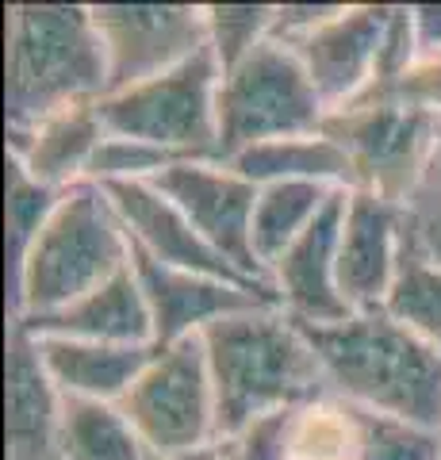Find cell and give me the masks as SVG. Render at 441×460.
I'll return each instance as SVG.
<instances>
[{"instance_id":"cell-1","label":"cell","mask_w":441,"mask_h":460,"mask_svg":"<svg viewBox=\"0 0 441 460\" xmlns=\"http://www.w3.org/2000/svg\"><path fill=\"white\" fill-rule=\"evenodd\" d=\"M216 384L219 441L246 434L277 411L334 395L331 376L284 307H253L200 330Z\"/></svg>"},{"instance_id":"cell-30","label":"cell","mask_w":441,"mask_h":460,"mask_svg":"<svg viewBox=\"0 0 441 460\" xmlns=\"http://www.w3.org/2000/svg\"><path fill=\"white\" fill-rule=\"evenodd\" d=\"M216 449H219V445H211V449H196V453H184V456H165V460H216Z\"/></svg>"},{"instance_id":"cell-18","label":"cell","mask_w":441,"mask_h":460,"mask_svg":"<svg viewBox=\"0 0 441 460\" xmlns=\"http://www.w3.org/2000/svg\"><path fill=\"white\" fill-rule=\"evenodd\" d=\"M16 326H23L27 334H54V338L108 341V345H154V314L146 296H142L135 265L123 269L119 277H111L84 299H77L74 307Z\"/></svg>"},{"instance_id":"cell-22","label":"cell","mask_w":441,"mask_h":460,"mask_svg":"<svg viewBox=\"0 0 441 460\" xmlns=\"http://www.w3.org/2000/svg\"><path fill=\"white\" fill-rule=\"evenodd\" d=\"M62 460H154L116 402L66 395Z\"/></svg>"},{"instance_id":"cell-20","label":"cell","mask_w":441,"mask_h":460,"mask_svg":"<svg viewBox=\"0 0 441 460\" xmlns=\"http://www.w3.org/2000/svg\"><path fill=\"white\" fill-rule=\"evenodd\" d=\"M226 165L242 172L246 181H253L258 189L273 181H319V184H334V189H357V165H353V157L322 131L261 142V146L234 154Z\"/></svg>"},{"instance_id":"cell-15","label":"cell","mask_w":441,"mask_h":460,"mask_svg":"<svg viewBox=\"0 0 441 460\" xmlns=\"http://www.w3.org/2000/svg\"><path fill=\"white\" fill-rule=\"evenodd\" d=\"M403 211L368 189L349 192V211L338 242V292L353 314L384 311L400 272Z\"/></svg>"},{"instance_id":"cell-21","label":"cell","mask_w":441,"mask_h":460,"mask_svg":"<svg viewBox=\"0 0 441 460\" xmlns=\"http://www.w3.org/2000/svg\"><path fill=\"white\" fill-rule=\"evenodd\" d=\"M331 192H334V184H319V181L261 184L250 238H253V253H258L265 272L280 261V253L288 250L311 223H315V215L322 211L326 199H331Z\"/></svg>"},{"instance_id":"cell-28","label":"cell","mask_w":441,"mask_h":460,"mask_svg":"<svg viewBox=\"0 0 441 460\" xmlns=\"http://www.w3.org/2000/svg\"><path fill=\"white\" fill-rule=\"evenodd\" d=\"M365 449L357 460H441V434L419 429L410 422L388 419V414L365 411Z\"/></svg>"},{"instance_id":"cell-11","label":"cell","mask_w":441,"mask_h":460,"mask_svg":"<svg viewBox=\"0 0 441 460\" xmlns=\"http://www.w3.org/2000/svg\"><path fill=\"white\" fill-rule=\"evenodd\" d=\"M392 8L395 4H338L311 31L284 39V47L304 62L326 111L357 100L373 84Z\"/></svg>"},{"instance_id":"cell-13","label":"cell","mask_w":441,"mask_h":460,"mask_svg":"<svg viewBox=\"0 0 441 460\" xmlns=\"http://www.w3.org/2000/svg\"><path fill=\"white\" fill-rule=\"evenodd\" d=\"M349 192L353 189H334L322 211L315 215V223L269 269V284H273L280 307L295 323L331 326V323H346L353 314L338 292V242L349 211Z\"/></svg>"},{"instance_id":"cell-6","label":"cell","mask_w":441,"mask_h":460,"mask_svg":"<svg viewBox=\"0 0 441 460\" xmlns=\"http://www.w3.org/2000/svg\"><path fill=\"white\" fill-rule=\"evenodd\" d=\"M219 162L277 138L315 135L326 104L304 62L284 42L265 39L250 58L223 74L219 84Z\"/></svg>"},{"instance_id":"cell-5","label":"cell","mask_w":441,"mask_h":460,"mask_svg":"<svg viewBox=\"0 0 441 460\" xmlns=\"http://www.w3.org/2000/svg\"><path fill=\"white\" fill-rule=\"evenodd\" d=\"M219 58L204 47L162 77L101 96L108 135L146 142L177 162H219Z\"/></svg>"},{"instance_id":"cell-24","label":"cell","mask_w":441,"mask_h":460,"mask_svg":"<svg viewBox=\"0 0 441 460\" xmlns=\"http://www.w3.org/2000/svg\"><path fill=\"white\" fill-rule=\"evenodd\" d=\"M384 311L441 353V265L400 242V272Z\"/></svg>"},{"instance_id":"cell-26","label":"cell","mask_w":441,"mask_h":460,"mask_svg":"<svg viewBox=\"0 0 441 460\" xmlns=\"http://www.w3.org/2000/svg\"><path fill=\"white\" fill-rule=\"evenodd\" d=\"M66 189H50V184L35 181L20 162L8 157V257H12V269L20 265V257L27 253V246L35 242V234L42 230V223L54 215Z\"/></svg>"},{"instance_id":"cell-17","label":"cell","mask_w":441,"mask_h":460,"mask_svg":"<svg viewBox=\"0 0 441 460\" xmlns=\"http://www.w3.org/2000/svg\"><path fill=\"white\" fill-rule=\"evenodd\" d=\"M104 138L108 127L101 119V100H77L35 127L8 131V157L50 189H69L84 181Z\"/></svg>"},{"instance_id":"cell-27","label":"cell","mask_w":441,"mask_h":460,"mask_svg":"<svg viewBox=\"0 0 441 460\" xmlns=\"http://www.w3.org/2000/svg\"><path fill=\"white\" fill-rule=\"evenodd\" d=\"M400 211H403V242L441 265V119L430 157H426L415 189L400 204Z\"/></svg>"},{"instance_id":"cell-16","label":"cell","mask_w":441,"mask_h":460,"mask_svg":"<svg viewBox=\"0 0 441 460\" xmlns=\"http://www.w3.org/2000/svg\"><path fill=\"white\" fill-rule=\"evenodd\" d=\"M62 402L35 338L8 330V460H62Z\"/></svg>"},{"instance_id":"cell-4","label":"cell","mask_w":441,"mask_h":460,"mask_svg":"<svg viewBox=\"0 0 441 460\" xmlns=\"http://www.w3.org/2000/svg\"><path fill=\"white\" fill-rule=\"evenodd\" d=\"M108 93V54L93 8L81 4H12L4 100L8 131H23L77 100Z\"/></svg>"},{"instance_id":"cell-19","label":"cell","mask_w":441,"mask_h":460,"mask_svg":"<svg viewBox=\"0 0 441 460\" xmlns=\"http://www.w3.org/2000/svg\"><path fill=\"white\" fill-rule=\"evenodd\" d=\"M31 338L39 345V357L47 365L50 380L58 384V392L96 402H119L158 353V345H108L54 334Z\"/></svg>"},{"instance_id":"cell-14","label":"cell","mask_w":441,"mask_h":460,"mask_svg":"<svg viewBox=\"0 0 441 460\" xmlns=\"http://www.w3.org/2000/svg\"><path fill=\"white\" fill-rule=\"evenodd\" d=\"M131 265H135L142 296H146L150 314H154V345H158V349L181 341V338L200 334L207 323L226 319V314L253 311V307H280L277 292H261V288H242V284L169 269L162 261H154L150 253H142L138 246H131Z\"/></svg>"},{"instance_id":"cell-8","label":"cell","mask_w":441,"mask_h":460,"mask_svg":"<svg viewBox=\"0 0 441 460\" xmlns=\"http://www.w3.org/2000/svg\"><path fill=\"white\" fill-rule=\"evenodd\" d=\"M319 131L353 157L357 189L403 204L430 157L437 115L384 93H361L349 104L326 111Z\"/></svg>"},{"instance_id":"cell-23","label":"cell","mask_w":441,"mask_h":460,"mask_svg":"<svg viewBox=\"0 0 441 460\" xmlns=\"http://www.w3.org/2000/svg\"><path fill=\"white\" fill-rule=\"evenodd\" d=\"M365 449L361 407L338 395H322L295 407L288 426V460H357Z\"/></svg>"},{"instance_id":"cell-2","label":"cell","mask_w":441,"mask_h":460,"mask_svg":"<svg viewBox=\"0 0 441 460\" xmlns=\"http://www.w3.org/2000/svg\"><path fill=\"white\" fill-rule=\"evenodd\" d=\"M295 326L319 353L338 399L441 434V353L415 330L388 311L349 314L331 326Z\"/></svg>"},{"instance_id":"cell-9","label":"cell","mask_w":441,"mask_h":460,"mask_svg":"<svg viewBox=\"0 0 441 460\" xmlns=\"http://www.w3.org/2000/svg\"><path fill=\"white\" fill-rule=\"evenodd\" d=\"M93 23L108 54V93L162 77L207 47L204 8L189 4H96Z\"/></svg>"},{"instance_id":"cell-25","label":"cell","mask_w":441,"mask_h":460,"mask_svg":"<svg viewBox=\"0 0 441 460\" xmlns=\"http://www.w3.org/2000/svg\"><path fill=\"white\" fill-rule=\"evenodd\" d=\"M207 47L219 58V69H234L273 35L277 8L273 4H207Z\"/></svg>"},{"instance_id":"cell-12","label":"cell","mask_w":441,"mask_h":460,"mask_svg":"<svg viewBox=\"0 0 441 460\" xmlns=\"http://www.w3.org/2000/svg\"><path fill=\"white\" fill-rule=\"evenodd\" d=\"M101 189L108 192L111 208L119 211L127 234H131V246L150 253L154 261L181 269V272H196V277L273 292L269 284L250 280L246 272L226 261L200 230L189 223V215H184L169 196H162L150 181H111V184H101Z\"/></svg>"},{"instance_id":"cell-10","label":"cell","mask_w":441,"mask_h":460,"mask_svg":"<svg viewBox=\"0 0 441 460\" xmlns=\"http://www.w3.org/2000/svg\"><path fill=\"white\" fill-rule=\"evenodd\" d=\"M150 184L189 215V223L216 246L234 269L250 280L269 284V272L253 253V208H258V184L234 172L226 162H173ZM273 288V284H269Z\"/></svg>"},{"instance_id":"cell-31","label":"cell","mask_w":441,"mask_h":460,"mask_svg":"<svg viewBox=\"0 0 441 460\" xmlns=\"http://www.w3.org/2000/svg\"><path fill=\"white\" fill-rule=\"evenodd\" d=\"M216 460H238L234 445H231V441H219V449H216Z\"/></svg>"},{"instance_id":"cell-3","label":"cell","mask_w":441,"mask_h":460,"mask_svg":"<svg viewBox=\"0 0 441 460\" xmlns=\"http://www.w3.org/2000/svg\"><path fill=\"white\" fill-rule=\"evenodd\" d=\"M131 269V234L108 192L77 181L12 269V319H47Z\"/></svg>"},{"instance_id":"cell-29","label":"cell","mask_w":441,"mask_h":460,"mask_svg":"<svg viewBox=\"0 0 441 460\" xmlns=\"http://www.w3.org/2000/svg\"><path fill=\"white\" fill-rule=\"evenodd\" d=\"M365 93H384V96H395L403 100L410 108H422L441 119V54H430V58H419L407 74L388 84V89H365Z\"/></svg>"},{"instance_id":"cell-7","label":"cell","mask_w":441,"mask_h":460,"mask_svg":"<svg viewBox=\"0 0 441 460\" xmlns=\"http://www.w3.org/2000/svg\"><path fill=\"white\" fill-rule=\"evenodd\" d=\"M116 407L154 460L219 445V411L200 334L162 345Z\"/></svg>"}]
</instances>
